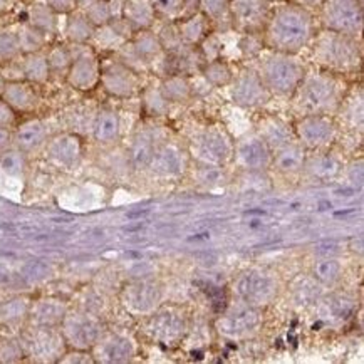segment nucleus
<instances>
[{"mask_svg": "<svg viewBox=\"0 0 364 364\" xmlns=\"http://www.w3.org/2000/svg\"><path fill=\"white\" fill-rule=\"evenodd\" d=\"M316 36L314 17L299 4H285L268 15L264 27V42L272 51L297 54Z\"/></svg>", "mask_w": 364, "mask_h": 364, "instance_id": "nucleus-1", "label": "nucleus"}, {"mask_svg": "<svg viewBox=\"0 0 364 364\" xmlns=\"http://www.w3.org/2000/svg\"><path fill=\"white\" fill-rule=\"evenodd\" d=\"M294 104L302 116H329L339 110L344 99V89L334 72H311L304 74L294 93Z\"/></svg>", "mask_w": 364, "mask_h": 364, "instance_id": "nucleus-2", "label": "nucleus"}, {"mask_svg": "<svg viewBox=\"0 0 364 364\" xmlns=\"http://www.w3.org/2000/svg\"><path fill=\"white\" fill-rule=\"evenodd\" d=\"M312 41V58L326 71L351 72L361 66V49L356 37L324 29Z\"/></svg>", "mask_w": 364, "mask_h": 364, "instance_id": "nucleus-3", "label": "nucleus"}, {"mask_svg": "<svg viewBox=\"0 0 364 364\" xmlns=\"http://www.w3.org/2000/svg\"><path fill=\"white\" fill-rule=\"evenodd\" d=\"M304 74V66L301 60L294 58V54L275 52L260 63V79L266 84L268 93L277 96L292 98Z\"/></svg>", "mask_w": 364, "mask_h": 364, "instance_id": "nucleus-4", "label": "nucleus"}, {"mask_svg": "<svg viewBox=\"0 0 364 364\" xmlns=\"http://www.w3.org/2000/svg\"><path fill=\"white\" fill-rule=\"evenodd\" d=\"M324 29L356 37L363 30V8L359 0H324L320 4Z\"/></svg>", "mask_w": 364, "mask_h": 364, "instance_id": "nucleus-5", "label": "nucleus"}, {"mask_svg": "<svg viewBox=\"0 0 364 364\" xmlns=\"http://www.w3.org/2000/svg\"><path fill=\"white\" fill-rule=\"evenodd\" d=\"M271 15L268 0H230V20L244 34H259Z\"/></svg>", "mask_w": 364, "mask_h": 364, "instance_id": "nucleus-6", "label": "nucleus"}, {"mask_svg": "<svg viewBox=\"0 0 364 364\" xmlns=\"http://www.w3.org/2000/svg\"><path fill=\"white\" fill-rule=\"evenodd\" d=\"M235 292L249 306H266L277 296V282L266 272L250 271L237 280Z\"/></svg>", "mask_w": 364, "mask_h": 364, "instance_id": "nucleus-7", "label": "nucleus"}, {"mask_svg": "<svg viewBox=\"0 0 364 364\" xmlns=\"http://www.w3.org/2000/svg\"><path fill=\"white\" fill-rule=\"evenodd\" d=\"M232 99L242 108H257L271 99V93L260 79L257 71L245 69L233 79Z\"/></svg>", "mask_w": 364, "mask_h": 364, "instance_id": "nucleus-8", "label": "nucleus"}, {"mask_svg": "<svg viewBox=\"0 0 364 364\" xmlns=\"http://www.w3.org/2000/svg\"><path fill=\"white\" fill-rule=\"evenodd\" d=\"M336 124L329 116L311 115L297 121L296 133L307 148H324L336 138Z\"/></svg>", "mask_w": 364, "mask_h": 364, "instance_id": "nucleus-9", "label": "nucleus"}, {"mask_svg": "<svg viewBox=\"0 0 364 364\" xmlns=\"http://www.w3.org/2000/svg\"><path fill=\"white\" fill-rule=\"evenodd\" d=\"M195 151L198 158L207 163H223L233 153V145L230 136L223 129L212 128L202 133L195 141Z\"/></svg>", "mask_w": 364, "mask_h": 364, "instance_id": "nucleus-10", "label": "nucleus"}, {"mask_svg": "<svg viewBox=\"0 0 364 364\" xmlns=\"http://www.w3.org/2000/svg\"><path fill=\"white\" fill-rule=\"evenodd\" d=\"M186 331V320L178 312L162 311L150 320V334L162 344H176Z\"/></svg>", "mask_w": 364, "mask_h": 364, "instance_id": "nucleus-11", "label": "nucleus"}, {"mask_svg": "<svg viewBox=\"0 0 364 364\" xmlns=\"http://www.w3.org/2000/svg\"><path fill=\"white\" fill-rule=\"evenodd\" d=\"M220 331L228 337H245L254 334L260 326V316L254 306L238 307L225 314L220 320Z\"/></svg>", "mask_w": 364, "mask_h": 364, "instance_id": "nucleus-12", "label": "nucleus"}, {"mask_svg": "<svg viewBox=\"0 0 364 364\" xmlns=\"http://www.w3.org/2000/svg\"><path fill=\"white\" fill-rule=\"evenodd\" d=\"M101 81L104 89L112 96L118 98H128L136 91L138 88V79L134 76V72L124 64L115 63L110 64L104 71L101 72Z\"/></svg>", "mask_w": 364, "mask_h": 364, "instance_id": "nucleus-13", "label": "nucleus"}, {"mask_svg": "<svg viewBox=\"0 0 364 364\" xmlns=\"http://www.w3.org/2000/svg\"><path fill=\"white\" fill-rule=\"evenodd\" d=\"M99 77H101V69L94 56L84 54L74 59L69 66L67 81L72 88L88 91L93 89L98 84Z\"/></svg>", "mask_w": 364, "mask_h": 364, "instance_id": "nucleus-14", "label": "nucleus"}, {"mask_svg": "<svg viewBox=\"0 0 364 364\" xmlns=\"http://www.w3.org/2000/svg\"><path fill=\"white\" fill-rule=\"evenodd\" d=\"M162 294L158 284L151 282V280L150 282L143 280V282H136L126 289L124 304L136 312H150L162 301Z\"/></svg>", "mask_w": 364, "mask_h": 364, "instance_id": "nucleus-15", "label": "nucleus"}, {"mask_svg": "<svg viewBox=\"0 0 364 364\" xmlns=\"http://www.w3.org/2000/svg\"><path fill=\"white\" fill-rule=\"evenodd\" d=\"M235 155L240 167L247 170H262L271 163V148L262 138H250L242 141L235 148Z\"/></svg>", "mask_w": 364, "mask_h": 364, "instance_id": "nucleus-16", "label": "nucleus"}, {"mask_svg": "<svg viewBox=\"0 0 364 364\" xmlns=\"http://www.w3.org/2000/svg\"><path fill=\"white\" fill-rule=\"evenodd\" d=\"M153 171L163 176H175L185 170L186 160L176 146H163L151 156Z\"/></svg>", "mask_w": 364, "mask_h": 364, "instance_id": "nucleus-17", "label": "nucleus"}, {"mask_svg": "<svg viewBox=\"0 0 364 364\" xmlns=\"http://www.w3.org/2000/svg\"><path fill=\"white\" fill-rule=\"evenodd\" d=\"M36 93L25 82H8L4 88V101H6L12 110L27 111L36 104Z\"/></svg>", "mask_w": 364, "mask_h": 364, "instance_id": "nucleus-18", "label": "nucleus"}, {"mask_svg": "<svg viewBox=\"0 0 364 364\" xmlns=\"http://www.w3.org/2000/svg\"><path fill=\"white\" fill-rule=\"evenodd\" d=\"M260 133H262V140L266 141L268 148H284L289 145L290 140V129L282 119L279 118H268L260 124Z\"/></svg>", "mask_w": 364, "mask_h": 364, "instance_id": "nucleus-19", "label": "nucleus"}, {"mask_svg": "<svg viewBox=\"0 0 364 364\" xmlns=\"http://www.w3.org/2000/svg\"><path fill=\"white\" fill-rule=\"evenodd\" d=\"M155 6L151 0H128L124 7L126 22L133 27H148L155 19Z\"/></svg>", "mask_w": 364, "mask_h": 364, "instance_id": "nucleus-20", "label": "nucleus"}, {"mask_svg": "<svg viewBox=\"0 0 364 364\" xmlns=\"http://www.w3.org/2000/svg\"><path fill=\"white\" fill-rule=\"evenodd\" d=\"M207 27H208V19L203 14H192L188 15L178 25V32L181 36V41L186 46H195L198 42H202L207 37Z\"/></svg>", "mask_w": 364, "mask_h": 364, "instance_id": "nucleus-21", "label": "nucleus"}, {"mask_svg": "<svg viewBox=\"0 0 364 364\" xmlns=\"http://www.w3.org/2000/svg\"><path fill=\"white\" fill-rule=\"evenodd\" d=\"M99 329L96 326V323L88 318L71 320L67 326L69 337H71V341H74L79 348H86V346L94 344Z\"/></svg>", "mask_w": 364, "mask_h": 364, "instance_id": "nucleus-22", "label": "nucleus"}, {"mask_svg": "<svg viewBox=\"0 0 364 364\" xmlns=\"http://www.w3.org/2000/svg\"><path fill=\"white\" fill-rule=\"evenodd\" d=\"M133 51L141 63H150L162 54L163 47L160 39L151 32H140L133 42Z\"/></svg>", "mask_w": 364, "mask_h": 364, "instance_id": "nucleus-23", "label": "nucleus"}, {"mask_svg": "<svg viewBox=\"0 0 364 364\" xmlns=\"http://www.w3.org/2000/svg\"><path fill=\"white\" fill-rule=\"evenodd\" d=\"M304 150L299 148V146L285 145L284 148H280V153L277 155L275 167L282 173H297L301 168H304Z\"/></svg>", "mask_w": 364, "mask_h": 364, "instance_id": "nucleus-24", "label": "nucleus"}, {"mask_svg": "<svg viewBox=\"0 0 364 364\" xmlns=\"http://www.w3.org/2000/svg\"><path fill=\"white\" fill-rule=\"evenodd\" d=\"M163 98L167 101L171 103H183L192 96V88H190V82L181 76H170L163 81L162 88Z\"/></svg>", "mask_w": 364, "mask_h": 364, "instance_id": "nucleus-25", "label": "nucleus"}, {"mask_svg": "<svg viewBox=\"0 0 364 364\" xmlns=\"http://www.w3.org/2000/svg\"><path fill=\"white\" fill-rule=\"evenodd\" d=\"M46 136V128L41 121H29L17 133V143L20 148L32 150L41 145Z\"/></svg>", "mask_w": 364, "mask_h": 364, "instance_id": "nucleus-26", "label": "nucleus"}, {"mask_svg": "<svg viewBox=\"0 0 364 364\" xmlns=\"http://www.w3.org/2000/svg\"><path fill=\"white\" fill-rule=\"evenodd\" d=\"M119 133V118L116 112L103 111L94 124V136L99 141H111Z\"/></svg>", "mask_w": 364, "mask_h": 364, "instance_id": "nucleus-27", "label": "nucleus"}, {"mask_svg": "<svg viewBox=\"0 0 364 364\" xmlns=\"http://www.w3.org/2000/svg\"><path fill=\"white\" fill-rule=\"evenodd\" d=\"M94 36V25L84 14H72L67 22V37L74 42H86Z\"/></svg>", "mask_w": 364, "mask_h": 364, "instance_id": "nucleus-28", "label": "nucleus"}, {"mask_svg": "<svg viewBox=\"0 0 364 364\" xmlns=\"http://www.w3.org/2000/svg\"><path fill=\"white\" fill-rule=\"evenodd\" d=\"M133 354V344L124 337H111L103 344V356L108 361H124Z\"/></svg>", "mask_w": 364, "mask_h": 364, "instance_id": "nucleus-29", "label": "nucleus"}, {"mask_svg": "<svg viewBox=\"0 0 364 364\" xmlns=\"http://www.w3.org/2000/svg\"><path fill=\"white\" fill-rule=\"evenodd\" d=\"M82 14L93 25H106L111 19V8L108 0H86L82 4Z\"/></svg>", "mask_w": 364, "mask_h": 364, "instance_id": "nucleus-30", "label": "nucleus"}, {"mask_svg": "<svg viewBox=\"0 0 364 364\" xmlns=\"http://www.w3.org/2000/svg\"><path fill=\"white\" fill-rule=\"evenodd\" d=\"M24 72L29 81L32 82H44L49 77V64H47V58L41 54H30L24 63Z\"/></svg>", "mask_w": 364, "mask_h": 364, "instance_id": "nucleus-31", "label": "nucleus"}, {"mask_svg": "<svg viewBox=\"0 0 364 364\" xmlns=\"http://www.w3.org/2000/svg\"><path fill=\"white\" fill-rule=\"evenodd\" d=\"M198 6L208 20H230V0H198Z\"/></svg>", "mask_w": 364, "mask_h": 364, "instance_id": "nucleus-32", "label": "nucleus"}, {"mask_svg": "<svg viewBox=\"0 0 364 364\" xmlns=\"http://www.w3.org/2000/svg\"><path fill=\"white\" fill-rule=\"evenodd\" d=\"M203 76L205 79L214 86H225L232 81V71L227 64L222 60H210L207 67L203 69Z\"/></svg>", "mask_w": 364, "mask_h": 364, "instance_id": "nucleus-33", "label": "nucleus"}, {"mask_svg": "<svg viewBox=\"0 0 364 364\" xmlns=\"http://www.w3.org/2000/svg\"><path fill=\"white\" fill-rule=\"evenodd\" d=\"M51 150H52V155L58 156V160H60V162H71V160L76 158L79 146H77L76 138L63 136L54 141V145L51 146Z\"/></svg>", "mask_w": 364, "mask_h": 364, "instance_id": "nucleus-34", "label": "nucleus"}, {"mask_svg": "<svg viewBox=\"0 0 364 364\" xmlns=\"http://www.w3.org/2000/svg\"><path fill=\"white\" fill-rule=\"evenodd\" d=\"M17 41H19L20 51L25 52H36L39 47L42 46L44 42V34L42 30H39L37 27H24L17 36Z\"/></svg>", "mask_w": 364, "mask_h": 364, "instance_id": "nucleus-35", "label": "nucleus"}, {"mask_svg": "<svg viewBox=\"0 0 364 364\" xmlns=\"http://www.w3.org/2000/svg\"><path fill=\"white\" fill-rule=\"evenodd\" d=\"M311 173L319 178H332L339 171V164L331 156H319L318 160H312L309 167Z\"/></svg>", "mask_w": 364, "mask_h": 364, "instance_id": "nucleus-36", "label": "nucleus"}, {"mask_svg": "<svg viewBox=\"0 0 364 364\" xmlns=\"http://www.w3.org/2000/svg\"><path fill=\"white\" fill-rule=\"evenodd\" d=\"M30 19H32L34 27L42 30V32L54 30L56 19H54V12H52L51 7L36 6L32 8V12H30Z\"/></svg>", "mask_w": 364, "mask_h": 364, "instance_id": "nucleus-37", "label": "nucleus"}, {"mask_svg": "<svg viewBox=\"0 0 364 364\" xmlns=\"http://www.w3.org/2000/svg\"><path fill=\"white\" fill-rule=\"evenodd\" d=\"M341 266L336 262V260H320L314 266V275L316 279H319L320 282L331 284L339 277Z\"/></svg>", "mask_w": 364, "mask_h": 364, "instance_id": "nucleus-38", "label": "nucleus"}, {"mask_svg": "<svg viewBox=\"0 0 364 364\" xmlns=\"http://www.w3.org/2000/svg\"><path fill=\"white\" fill-rule=\"evenodd\" d=\"M19 51L20 47L15 34L7 32V30H0V59H12Z\"/></svg>", "mask_w": 364, "mask_h": 364, "instance_id": "nucleus-39", "label": "nucleus"}, {"mask_svg": "<svg viewBox=\"0 0 364 364\" xmlns=\"http://www.w3.org/2000/svg\"><path fill=\"white\" fill-rule=\"evenodd\" d=\"M155 11L162 12L167 17H181L188 6V0H155Z\"/></svg>", "mask_w": 364, "mask_h": 364, "instance_id": "nucleus-40", "label": "nucleus"}, {"mask_svg": "<svg viewBox=\"0 0 364 364\" xmlns=\"http://www.w3.org/2000/svg\"><path fill=\"white\" fill-rule=\"evenodd\" d=\"M151 156H153V146L148 138H141L138 140L136 145H134V151H133V160L138 167H146L151 162Z\"/></svg>", "mask_w": 364, "mask_h": 364, "instance_id": "nucleus-41", "label": "nucleus"}, {"mask_svg": "<svg viewBox=\"0 0 364 364\" xmlns=\"http://www.w3.org/2000/svg\"><path fill=\"white\" fill-rule=\"evenodd\" d=\"M47 64H49V69L64 71V69H69V66H71V56H69V52L64 47H56L49 54V58H47Z\"/></svg>", "mask_w": 364, "mask_h": 364, "instance_id": "nucleus-42", "label": "nucleus"}, {"mask_svg": "<svg viewBox=\"0 0 364 364\" xmlns=\"http://www.w3.org/2000/svg\"><path fill=\"white\" fill-rule=\"evenodd\" d=\"M146 103H148L150 110L158 115V112H162L164 108H167L168 101L163 98L162 91H156V93L155 91H151V93L146 94Z\"/></svg>", "mask_w": 364, "mask_h": 364, "instance_id": "nucleus-43", "label": "nucleus"}, {"mask_svg": "<svg viewBox=\"0 0 364 364\" xmlns=\"http://www.w3.org/2000/svg\"><path fill=\"white\" fill-rule=\"evenodd\" d=\"M52 11L71 12L76 7V0H47Z\"/></svg>", "mask_w": 364, "mask_h": 364, "instance_id": "nucleus-44", "label": "nucleus"}, {"mask_svg": "<svg viewBox=\"0 0 364 364\" xmlns=\"http://www.w3.org/2000/svg\"><path fill=\"white\" fill-rule=\"evenodd\" d=\"M14 118V112H12V108L4 101H0V126H6Z\"/></svg>", "mask_w": 364, "mask_h": 364, "instance_id": "nucleus-45", "label": "nucleus"}, {"mask_svg": "<svg viewBox=\"0 0 364 364\" xmlns=\"http://www.w3.org/2000/svg\"><path fill=\"white\" fill-rule=\"evenodd\" d=\"M20 167H22V162H20V158L15 153L7 155L6 158H4V168H6L7 171H15L19 170Z\"/></svg>", "mask_w": 364, "mask_h": 364, "instance_id": "nucleus-46", "label": "nucleus"}, {"mask_svg": "<svg viewBox=\"0 0 364 364\" xmlns=\"http://www.w3.org/2000/svg\"><path fill=\"white\" fill-rule=\"evenodd\" d=\"M324 0H294V4H299L302 7H319Z\"/></svg>", "mask_w": 364, "mask_h": 364, "instance_id": "nucleus-47", "label": "nucleus"}, {"mask_svg": "<svg viewBox=\"0 0 364 364\" xmlns=\"http://www.w3.org/2000/svg\"><path fill=\"white\" fill-rule=\"evenodd\" d=\"M8 143V133H7V129H4L2 126H0V150L4 148V146H6Z\"/></svg>", "mask_w": 364, "mask_h": 364, "instance_id": "nucleus-48", "label": "nucleus"}, {"mask_svg": "<svg viewBox=\"0 0 364 364\" xmlns=\"http://www.w3.org/2000/svg\"><path fill=\"white\" fill-rule=\"evenodd\" d=\"M268 2H285V0H268Z\"/></svg>", "mask_w": 364, "mask_h": 364, "instance_id": "nucleus-49", "label": "nucleus"}, {"mask_svg": "<svg viewBox=\"0 0 364 364\" xmlns=\"http://www.w3.org/2000/svg\"><path fill=\"white\" fill-rule=\"evenodd\" d=\"M4 2H6V0H0V4H4Z\"/></svg>", "mask_w": 364, "mask_h": 364, "instance_id": "nucleus-50", "label": "nucleus"}]
</instances>
